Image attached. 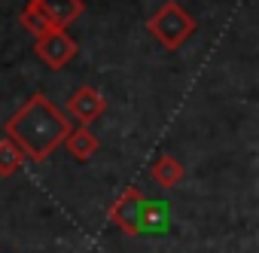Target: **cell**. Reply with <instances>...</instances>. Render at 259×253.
I'll return each mask as SVG.
<instances>
[{"label":"cell","instance_id":"cell-1","mask_svg":"<svg viewBox=\"0 0 259 253\" xmlns=\"http://www.w3.org/2000/svg\"><path fill=\"white\" fill-rule=\"evenodd\" d=\"M73 129L70 119L46 98V95H31L7 122L4 132L7 138L22 150L25 159L31 162H46L67 138V132Z\"/></svg>","mask_w":259,"mask_h":253},{"label":"cell","instance_id":"cell-2","mask_svg":"<svg viewBox=\"0 0 259 253\" xmlns=\"http://www.w3.org/2000/svg\"><path fill=\"white\" fill-rule=\"evenodd\" d=\"M147 31L165 46V49H180L192 34H195V19L177 4V0H165V4L150 16Z\"/></svg>","mask_w":259,"mask_h":253},{"label":"cell","instance_id":"cell-3","mask_svg":"<svg viewBox=\"0 0 259 253\" xmlns=\"http://www.w3.org/2000/svg\"><path fill=\"white\" fill-rule=\"evenodd\" d=\"M34 52L40 55V61H43L46 67L61 70V67H67V64L76 58L79 46H76V40H73L64 28H52V31H46V34H40V37L34 40Z\"/></svg>","mask_w":259,"mask_h":253},{"label":"cell","instance_id":"cell-4","mask_svg":"<svg viewBox=\"0 0 259 253\" xmlns=\"http://www.w3.org/2000/svg\"><path fill=\"white\" fill-rule=\"evenodd\" d=\"M141 207H144V192H141L138 186H125V189L113 198V204H110V210H107V220H110L113 226H119L125 235L138 238Z\"/></svg>","mask_w":259,"mask_h":253},{"label":"cell","instance_id":"cell-5","mask_svg":"<svg viewBox=\"0 0 259 253\" xmlns=\"http://www.w3.org/2000/svg\"><path fill=\"white\" fill-rule=\"evenodd\" d=\"M104 110H107V101H104V95H101L95 86H79V89L70 95V101H67V113H70L79 125H92Z\"/></svg>","mask_w":259,"mask_h":253},{"label":"cell","instance_id":"cell-6","mask_svg":"<svg viewBox=\"0 0 259 253\" xmlns=\"http://www.w3.org/2000/svg\"><path fill=\"white\" fill-rule=\"evenodd\" d=\"M31 4L52 22V28H67L82 16V0H31Z\"/></svg>","mask_w":259,"mask_h":253},{"label":"cell","instance_id":"cell-7","mask_svg":"<svg viewBox=\"0 0 259 253\" xmlns=\"http://www.w3.org/2000/svg\"><path fill=\"white\" fill-rule=\"evenodd\" d=\"M171 226V214L165 201H147L141 207V220H138V235H165Z\"/></svg>","mask_w":259,"mask_h":253},{"label":"cell","instance_id":"cell-8","mask_svg":"<svg viewBox=\"0 0 259 253\" xmlns=\"http://www.w3.org/2000/svg\"><path fill=\"white\" fill-rule=\"evenodd\" d=\"M64 144H67V150L73 153V159L76 162H89L95 153H98V138L89 132V125H76V129H70L67 132V138H64Z\"/></svg>","mask_w":259,"mask_h":253},{"label":"cell","instance_id":"cell-9","mask_svg":"<svg viewBox=\"0 0 259 253\" xmlns=\"http://www.w3.org/2000/svg\"><path fill=\"white\" fill-rule=\"evenodd\" d=\"M150 177L162 186V189H174L180 180H183V165L174 159V156H159L156 162H153V168H150Z\"/></svg>","mask_w":259,"mask_h":253},{"label":"cell","instance_id":"cell-10","mask_svg":"<svg viewBox=\"0 0 259 253\" xmlns=\"http://www.w3.org/2000/svg\"><path fill=\"white\" fill-rule=\"evenodd\" d=\"M25 165V156L22 150L10 141V138H0V177H10L16 174L19 168Z\"/></svg>","mask_w":259,"mask_h":253},{"label":"cell","instance_id":"cell-11","mask_svg":"<svg viewBox=\"0 0 259 253\" xmlns=\"http://www.w3.org/2000/svg\"><path fill=\"white\" fill-rule=\"evenodd\" d=\"M19 22H22V28H25L28 34H34V40H37L40 34L52 31V22H49V19H46V16H43V13L31 4V0H28V7L22 10V19H19Z\"/></svg>","mask_w":259,"mask_h":253}]
</instances>
